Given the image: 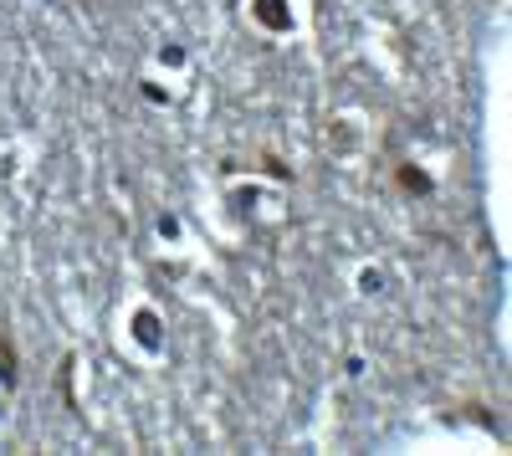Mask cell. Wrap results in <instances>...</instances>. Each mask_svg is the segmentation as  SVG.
Instances as JSON below:
<instances>
[{
	"label": "cell",
	"mask_w": 512,
	"mask_h": 456,
	"mask_svg": "<svg viewBox=\"0 0 512 456\" xmlns=\"http://www.w3.org/2000/svg\"><path fill=\"white\" fill-rule=\"evenodd\" d=\"M251 16L262 21L267 31H287V26H292V16H287L282 0H251Z\"/></svg>",
	"instance_id": "6da1fadb"
},
{
	"label": "cell",
	"mask_w": 512,
	"mask_h": 456,
	"mask_svg": "<svg viewBox=\"0 0 512 456\" xmlns=\"http://www.w3.org/2000/svg\"><path fill=\"white\" fill-rule=\"evenodd\" d=\"M0 380L16 385V344L6 339V328H0Z\"/></svg>",
	"instance_id": "7a4b0ae2"
},
{
	"label": "cell",
	"mask_w": 512,
	"mask_h": 456,
	"mask_svg": "<svg viewBox=\"0 0 512 456\" xmlns=\"http://www.w3.org/2000/svg\"><path fill=\"white\" fill-rule=\"evenodd\" d=\"M400 185H405V190H415V195H425V190H431V180H425L420 170H400Z\"/></svg>",
	"instance_id": "3957f363"
}]
</instances>
